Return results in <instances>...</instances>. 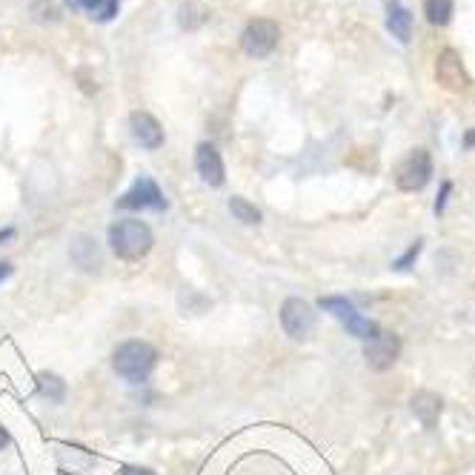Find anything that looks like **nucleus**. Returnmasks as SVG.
<instances>
[{"label":"nucleus","mask_w":475,"mask_h":475,"mask_svg":"<svg viewBox=\"0 0 475 475\" xmlns=\"http://www.w3.org/2000/svg\"><path fill=\"white\" fill-rule=\"evenodd\" d=\"M152 243H155V235L146 221L127 218L110 226V247L118 258H124V261H141V258H146L149 250H152Z\"/></svg>","instance_id":"f257e3e1"},{"label":"nucleus","mask_w":475,"mask_h":475,"mask_svg":"<svg viewBox=\"0 0 475 475\" xmlns=\"http://www.w3.org/2000/svg\"><path fill=\"white\" fill-rule=\"evenodd\" d=\"M155 361H158V352L146 341H124L112 356L115 373L129 384H143L149 373L155 370Z\"/></svg>","instance_id":"f03ea898"},{"label":"nucleus","mask_w":475,"mask_h":475,"mask_svg":"<svg viewBox=\"0 0 475 475\" xmlns=\"http://www.w3.org/2000/svg\"><path fill=\"white\" fill-rule=\"evenodd\" d=\"M318 307L323 312H330L332 318H338L347 327L349 335H356L358 341H373V338L381 335V327L373 321V318H364L361 312L356 309V304L349 301V298L344 295H327V298H321Z\"/></svg>","instance_id":"7ed1b4c3"},{"label":"nucleus","mask_w":475,"mask_h":475,"mask_svg":"<svg viewBox=\"0 0 475 475\" xmlns=\"http://www.w3.org/2000/svg\"><path fill=\"white\" fill-rule=\"evenodd\" d=\"M432 178V155L427 149H410L396 167V186L401 192H421Z\"/></svg>","instance_id":"20e7f679"},{"label":"nucleus","mask_w":475,"mask_h":475,"mask_svg":"<svg viewBox=\"0 0 475 475\" xmlns=\"http://www.w3.org/2000/svg\"><path fill=\"white\" fill-rule=\"evenodd\" d=\"M278 40H281V29H278V23L275 20H269V18H255L247 23V29H243L241 35V46L243 52H247L250 58H269L275 52L278 46Z\"/></svg>","instance_id":"39448f33"},{"label":"nucleus","mask_w":475,"mask_h":475,"mask_svg":"<svg viewBox=\"0 0 475 475\" xmlns=\"http://www.w3.org/2000/svg\"><path fill=\"white\" fill-rule=\"evenodd\" d=\"M118 209H152V212H167V198L164 192H160V186L149 178V175H141L138 181H135V186L129 189L127 195H120L115 201Z\"/></svg>","instance_id":"423d86ee"},{"label":"nucleus","mask_w":475,"mask_h":475,"mask_svg":"<svg viewBox=\"0 0 475 475\" xmlns=\"http://www.w3.org/2000/svg\"><path fill=\"white\" fill-rule=\"evenodd\" d=\"M315 321H318L315 309H312V304H307L304 298H287V301H283L281 327L290 338H295V341L309 338V332L315 330Z\"/></svg>","instance_id":"0eeeda50"},{"label":"nucleus","mask_w":475,"mask_h":475,"mask_svg":"<svg viewBox=\"0 0 475 475\" xmlns=\"http://www.w3.org/2000/svg\"><path fill=\"white\" fill-rule=\"evenodd\" d=\"M364 358L370 364V370L375 373H387L396 366V361L401 358V338L396 332H381L373 341H366L364 347Z\"/></svg>","instance_id":"6e6552de"},{"label":"nucleus","mask_w":475,"mask_h":475,"mask_svg":"<svg viewBox=\"0 0 475 475\" xmlns=\"http://www.w3.org/2000/svg\"><path fill=\"white\" fill-rule=\"evenodd\" d=\"M436 80L438 86H444L446 92H467L472 78L464 70V61L455 49H444L438 61H436Z\"/></svg>","instance_id":"1a4fd4ad"},{"label":"nucleus","mask_w":475,"mask_h":475,"mask_svg":"<svg viewBox=\"0 0 475 475\" xmlns=\"http://www.w3.org/2000/svg\"><path fill=\"white\" fill-rule=\"evenodd\" d=\"M129 132H132L135 143L149 149V152L164 146V129H160L155 115H149V112H141V110L132 112L129 115Z\"/></svg>","instance_id":"9d476101"},{"label":"nucleus","mask_w":475,"mask_h":475,"mask_svg":"<svg viewBox=\"0 0 475 475\" xmlns=\"http://www.w3.org/2000/svg\"><path fill=\"white\" fill-rule=\"evenodd\" d=\"M195 169H198V175H201L203 184L224 186L226 169H224L221 152H218V149H215L212 143H201V146L195 149Z\"/></svg>","instance_id":"9b49d317"},{"label":"nucleus","mask_w":475,"mask_h":475,"mask_svg":"<svg viewBox=\"0 0 475 475\" xmlns=\"http://www.w3.org/2000/svg\"><path fill=\"white\" fill-rule=\"evenodd\" d=\"M70 258L80 273H101V266H103L101 247L92 235H78L70 247Z\"/></svg>","instance_id":"f8f14e48"},{"label":"nucleus","mask_w":475,"mask_h":475,"mask_svg":"<svg viewBox=\"0 0 475 475\" xmlns=\"http://www.w3.org/2000/svg\"><path fill=\"white\" fill-rule=\"evenodd\" d=\"M410 406H413V413H415V418L421 421V427H424V430H436L438 427V418L444 413L441 396H436V392H430V389H421V392H415V396H413Z\"/></svg>","instance_id":"ddd939ff"},{"label":"nucleus","mask_w":475,"mask_h":475,"mask_svg":"<svg viewBox=\"0 0 475 475\" xmlns=\"http://www.w3.org/2000/svg\"><path fill=\"white\" fill-rule=\"evenodd\" d=\"M387 29L401 44H410L413 37V12L406 9L401 0H387Z\"/></svg>","instance_id":"4468645a"},{"label":"nucleus","mask_w":475,"mask_h":475,"mask_svg":"<svg viewBox=\"0 0 475 475\" xmlns=\"http://www.w3.org/2000/svg\"><path fill=\"white\" fill-rule=\"evenodd\" d=\"M209 18H212V12L203 6V4H195V0L181 4V9H178V23L184 26V29H189V32L201 29V26L207 23Z\"/></svg>","instance_id":"2eb2a0df"},{"label":"nucleus","mask_w":475,"mask_h":475,"mask_svg":"<svg viewBox=\"0 0 475 475\" xmlns=\"http://www.w3.org/2000/svg\"><path fill=\"white\" fill-rule=\"evenodd\" d=\"M72 6H80L84 12H89V18L94 20H112L118 15L120 0H72Z\"/></svg>","instance_id":"dca6fc26"},{"label":"nucleus","mask_w":475,"mask_h":475,"mask_svg":"<svg viewBox=\"0 0 475 475\" xmlns=\"http://www.w3.org/2000/svg\"><path fill=\"white\" fill-rule=\"evenodd\" d=\"M37 392H40L44 398H49L52 404H63V398H66V384L61 381L58 375L40 373V375H37Z\"/></svg>","instance_id":"f3484780"},{"label":"nucleus","mask_w":475,"mask_h":475,"mask_svg":"<svg viewBox=\"0 0 475 475\" xmlns=\"http://www.w3.org/2000/svg\"><path fill=\"white\" fill-rule=\"evenodd\" d=\"M455 0H424V15L432 26H446L453 18Z\"/></svg>","instance_id":"a211bd4d"},{"label":"nucleus","mask_w":475,"mask_h":475,"mask_svg":"<svg viewBox=\"0 0 475 475\" xmlns=\"http://www.w3.org/2000/svg\"><path fill=\"white\" fill-rule=\"evenodd\" d=\"M229 212L235 215L238 221H243V224H258L261 221V209L255 207V203H250L247 198H229Z\"/></svg>","instance_id":"6ab92c4d"},{"label":"nucleus","mask_w":475,"mask_h":475,"mask_svg":"<svg viewBox=\"0 0 475 475\" xmlns=\"http://www.w3.org/2000/svg\"><path fill=\"white\" fill-rule=\"evenodd\" d=\"M421 250H424V241H415L410 250H406L401 258H396V261H392V269H396V273H406V269H413V264L418 261V255H421Z\"/></svg>","instance_id":"aec40b11"},{"label":"nucleus","mask_w":475,"mask_h":475,"mask_svg":"<svg viewBox=\"0 0 475 475\" xmlns=\"http://www.w3.org/2000/svg\"><path fill=\"white\" fill-rule=\"evenodd\" d=\"M450 192H453V184H450V181H444V184H441V192H438V198H436V215L444 212L446 198H450Z\"/></svg>","instance_id":"412c9836"},{"label":"nucleus","mask_w":475,"mask_h":475,"mask_svg":"<svg viewBox=\"0 0 475 475\" xmlns=\"http://www.w3.org/2000/svg\"><path fill=\"white\" fill-rule=\"evenodd\" d=\"M120 475H155V472L146 470V467H124V470H120Z\"/></svg>","instance_id":"4be33fe9"},{"label":"nucleus","mask_w":475,"mask_h":475,"mask_svg":"<svg viewBox=\"0 0 475 475\" xmlns=\"http://www.w3.org/2000/svg\"><path fill=\"white\" fill-rule=\"evenodd\" d=\"M464 149H475V129L464 132Z\"/></svg>","instance_id":"5701e85b"},{"label":"nucleus","mask_w":475,"mask_h":475,"mask_svg":"<svg viewBox=\"0 0 475 475\" xmlns=\"http://www.w3.org/2000/svg\"><path fill=\"white\" fill-rule=\"evenodd\" d=\"M12 275V264H6V261H0V283H4L6 278Z\"/></svg>","instance_id":"b1692460"},{"label":"nucleus","mask_w":475,"mask_h":475,"mask_svg":"<svg viewBox=\"0 0 475 475\" xmlns=\"http://www.w3.org/2000/svg\"><path fill=\"white\" fill-rule=\"evenodd\" d=\"M12 238H15V229H0V243H4V241H12Z\"/></svg>","instance_id":"393cba45"},{"label":"nucleus","mask_w":475,"mask_h":475,"mask_svg":"<svg viewBox=\"0 0 475 475\" xmlns=\"http://www.w3.org/2000/svg\"><path fill=\"white\" fill-rule=\"evenodd\" d=\"M9 444V436H6V430L4 427H0V450H4V446Z\"/></svg>","instance_id":"a878e982"}]
</instances>
